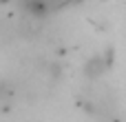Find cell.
Instances as JSON below:
<instances>
[{"mask_svg": "<svg viewBox=\"0 0 126 122\" xmlns=\"http://www.w3.org/2000/svg\"><path fill=\"white\" fill-rule=\"evenodd\" d=\"M109 67H111V58H106V56H95V58H89V62L84 64V76L95 80V78L104 76V73L109 71Z\"/></svg>", "mask_w": 126, "mask_h": 122, "instance_id": "obj_1", "label": "cell"}]
</instances>
